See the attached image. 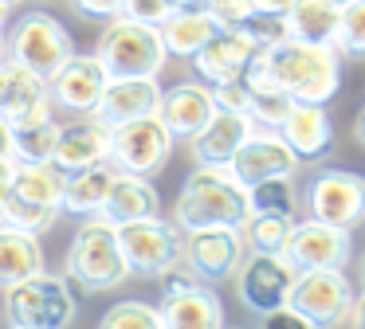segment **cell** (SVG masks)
<instances>
[{
	"label": "cell",
	"mask_w": 365,
	"mask_h": 329,
	"mask_svg": "<svg viewBox=\"0 0 365 329\" xmlns=\"http://www.w3.org/2000/svg\"><path fill=\"white\" fill-rule=\"evenodd\" d=\"M247 212L252 216H299V188L294 177H271L247 188Z\"/></svg>",
	"instance_id": "4dcf8cb0"
},
{
	"label": "cell",
	"mask_w": 365,
	"mask_h": 329,
	"mask_svg": "<svg viewBox=\"0 0 365 329\" xmlns=\"http://www.w3.org/2000/svg\"><path fill=\"white\" fill-rule=\"evenodd\" d=\"M63 184L67 172L51 161H16L12 172V188L0 204V224L24 227V231L40 235L56 224L63 212Z\"/></svg>",
	"instance_id": "3957f363"
},
{
	"label": "cell",
	"mask_w": 365,
	"mask_h": 329,
	"mask_svg": "<svg viewBox=\"0 0 365 329\" xmlns=\"http://www.w3.org/2000/svg\"><path fill=\"white\" fill-rule=\"evenodd\" d=\"M56 141H59V122L56 118L12 125V153H16V161H51Z\"/></svg>",
	"instance_id": "1f68e13d"
},
{
	"label": "cell",
	"mask_w": 365,
	"mask_h": 329,
	"mask_svg": "<svg viewBox=\"0 0 365 329\" xmlns=\"http://www.w3.org/2000/svg\"><path fill=\"white\" fill-rule=\"evenodd\" d=\"M247 70L287 90L294 102H318V106H326L341 86V55L334 47L299 43V39H279L271 47H259Z\"/></svg>",
	"instance_id": "6da1fadb"
},
{
	"label": "cell",
	"mask_w": 365,
	"mask_h": 329,
	"mask_svg": "<svg viewBox=\"0 0 365 329\" xmlns=\"http://www.w3.org/2000/svg\"><path fill=\"white\" fill-rule=\"evenodd\" d=\"M244 86H247V118L263 130H279L283 118L291 114L294 98L279 86H271L267 78H259L255 70H244Z\"/></svg>",
	"instance_id": "f546056e"
},
{
	"label": "cell",
	"mask_w": 365,
	"mask_h": 329,
	"mask_svg": "<svg viewBox=\"0 0 365 329\" xmlns=\"http://www.w3.org/2000/svg\"><path fill=\"white\" fill-rule=\"evenodd\" d=\"M158 282H161V298H165V294H181V290H189L192 282H200V278L189 271L185 258H177V263H169L165 271L158 274Z\"/></svg>",
	"instance_id": "f35d334b"
},
{
	"label": "cell",
	"mask_w": 365,
	"mask_h": 329,
	"mask_svg": "<svg viewBox=\"0 0 365 329\" xmlns=\"http://www.w3.org/2000/svg\"><path fill=\"white\" fill-rule=\"evenodd\" d=\"M63 274L91 294L122 286L130 278V266L118 247V227L106 224L103 216H83V224L71 235V247H67Z\"/></svg>",
	"instance_id": "277c9868"
},
{
	"label": "cell",
	"mask_w": 365,
	"mask_h": 329,
	"mask_svg": "<svg viewBox=\"0 0 365 329\" xmlns=\"http://www.w3.org/2000/svg\"><path fill=\"white\" fill-rule=\"evenodd\" d=\"M71 55H75L71 31H67L51 12H24L12 24L9 59L20 63V67H28V70H36L40 78H51Z\"/></svg>",
	"instance_id": "9c48e42d"
},
{
	"label": "cell",
	"mask_w": 365,
	"mask_h": 329,
	"mask_svg": "<svg viewBox=\"0 0 365 329\" xmlns=\"http://www.w3.org/2000/svg\"><path fill=\"white\" fill-rule=\"evenodd\" d=\"M255 130V122L240 110H220L208 118L205 130H197L189 137L192 164H208V169H228V161L236 157V149L244 145V137Z\"/></svg>",
	"instance_id": "d6986e66"
},
{
	"label": "cell",
	"mask_w": 365,
	"mask_h": 329,
	"mask_svg": "<svg viewBox=\"0 0 365 329\" xmlns=\"http://www.w3.org/2000/svg\"><path fill=\"white\" fill-rule=\"evenodd\" d=\"M43 271V247L40 235L24 231V227L0 224V286L9 290L12 282L28 278V274Z\"/></svg>",
	"instance_id": "83f0119b"
},
{
	"label": "cell",
	"mask_w": 365,
	"mask_h": 329,
	"mask_svg": "<svg viewBox=\"0 0 365 329\" xmlns=\"http://www.w3.org/2000/svg\"><path fill=\"white\" fill-rule=\"evenodd\" d=\"M181 239L185 231L173 219H134V224H118V247L126 258L130 274H142V278H158L169 263L181 258Z\"/></svg>",
	"instance_id": "30bf717a"
},
{
	"label": "cell",
	"mask_w": 365,
	"mask_h": 329,
	"mask_svg": "<svg viewBox=\"0 0 365 329\" xmlns=\"http://www.w3.org/2000/svg\"><path fill=\"white\" fill-rule=\"evenodd\" d=\"M216 114V98H212V86L200 83V78H189V83H177L169 90H161L158 102V118L173 141H189L197 130H205L208 118Z\"/></svg>",
	"instance_id": "ac0fdd59"
},
{
	"label": "cell",
	"mask_w": 365,
	"mask_h": 329,
	"mask_svg": "<svg viewBox=\"0 0 365 329\" xmlns=\"http://www.w3.org/2000/svg\"><path fill=\"white\" fill-rule=\"evenodd\" d=\"M114 177H118V169H114L110 161L103 164H91V169H79V172H67V184H63V212H71V216H98L103 212V200L106 192H110Z\"/></svg>",
	"instance_id": "f1b7e54d"
},
{
	"label": "cell",
	"mask_w": 365,
	"mask_h": 329,
	"mask_svg": "<svg viewBox=\"0 0 365 329\" xmlns=\"http://www.w3.org/2000/svg\"><path fill=\"white\" fill-rule=\"evenodd\" d=\"M208 12H212V20L220 24V28H240L255 8H252V0H212Z\"/></svg>",
	"instance_id": "74e56055"
},
{
	"label": "cell",
	"mask_w": 365,
	"mask_h": 329,
	"mask_svg": "<svg viewBox=\"0 0 365 329\" xmlns=\"http://www.w3.org/2000/svg\"><path fill=\"white\" fill-rule=\"evenodd\" d=\"M279 137L294 149L299 161H322L334 149V122L318 102H294L291 114L279 125Z\"/></svg>",
	"instance_id": "7402d4cb"
},
{
	"label": "cell",
	"mask_w": 365,
	"mask_h": 329,
	"mask_svg": "<svg viewBox=\"0 0 365 329\" xmlns=\"http://www.w3.org/2000/svg\"><path fill=\"white\" fill-rule=\"evenodd\" d=\"M158 102H161L158 78H106V90L91 118L103 122L106 130H114V125L158 114Z\"/></svg>",
	"instance_id": "44dd1931"
},
{
	"label": "cell",
	"mask_w": 365,
	"mask_h": 329,
	"mask_svg": "<svg viewBox=\"0 0 365 329\" xmlns=\"http://www.w3.org/2000/svg\"><path fill=\"white\" fill-rule=\"evenodd\" d=\"M212 0H173V8H208Z\"/></svg>",
	"instance_id": "681fc988"
},
{
	"label": "cell",
	"mask_w": 365,
	"mask_h": 329,
	"mask_svg": "<svg viewBox=\"0 0 365 329\" xmlns=\"http://www.w3.org/2000/svg\"><path fill=\"white\" fill-rule=\"evenodd\" d=\"M357 282L365 286V251H361V263H357Z\"/></svg>",
	"instance_id": "f907efd6"
},
{
	"label": "cell",
	"mask_w": 365,
	"mask_h": 329,
	"mask_svg": "<svg viewBox=\"0 0 365 329\" xmlns=\"http://www.w3.org/2000/svg\"><path fill=\"white\" fill-rule=\"evenodd\" d=\"M4 313L9 325H28V329H71L79 318V302L67 274H48L36 271L28 278L12 282L4 294Z\"/></svg>",
	"instance_id": "8992f818"
},
{
	"label": "cell",
	"mask_w": 365,
	"mask_h": 329,
	"mask_svg": "<svg viewBox=\"0 0 365 329\" xmlns=\"http://www.w3.org/2000/svg\"><path fill=\"white\" fill-rule=\"evenodd\" d=\"M71 8L87 20H103V24L122 16V0H71Z\"/></svg>",
	"instance_id": "60d3db41"
},
{
	"label": "cell",
	"mask_w": 365,
	"mask_h": 329,
	"mask_svg": "<svg viewBox=\"0 0 365 329\" xmlns=\"http://www.w3.org/2000/svg\"><path fill=\"white\" fill-rule=\"evenodd\" d=\"M173 12H177L173 0H122V16L142 20V24H153V28H161Z\"/></svg>",
	"instance_id": "8d00e7d4"
},
{
	"label": "cell",
	"mask_w": 365,
	"mask_h": 329,
	"mask_svg": "<svg viewBox=\"0 0 365 329\" xmlns=\"http://www.w3.org/2000/svg\"><path fill=\"white\" fill-rule=\"evenodd\" d=\"M9 329H28V325H9Z\"/></svg>",
	"instance_id": "f5cc1de1"
},
{
	"label": "cell",
	"mask_w": 365,
	"mask_h": 329,
	"mask_svg": "<svg viewBox=\"0 0 365 329\" xmlns=\"http://www.w3.org/2000/svg\"><path fill=\"white\" fill-rule=\"evenodd\" d=\"M294 282V266L287 263L283 255H259V251H247L244 263L236 271V290L240 302L252 313H267L287 306V294H291Z\"/></svg>",
	"instance_id": "9a60e30c"
},
{
	"label": "cell",
	"mask_w": 365,
	"mask_h": 329,
	"mask_svg": "<svg viewBox=\"0 0 365 329\" xmlns=\"http://www.w3.org/2000/svg\"><path fill=\"white\" fill-rule=\"evenodd\" d=\"M334 51L346 55V59H365V0L341 4V24H338Z\"/></svg>",
	"instance_id": "e575fe53"
},
{
	"label": "cell",
	"mask_w": 365,
	"mask_h": 329,
	"mask_svg": "<svg viewBox=\"0 0 365 329\" xmlns=\"http://www.w3.org/2000/svg\"><path fill=\"white\" fill-rule=\"evenodd\" d=\"M354 282L346 278V266H326V271H294L291 306L299 318H307L310 329H338L341 321H349L354 310Z\"/></svg>",
	"instance_id": "52a82bcc"
},
{
	"label": "cell",
	"mask_w": 365,
	"mask_h": 329,
	"mask_svg": "<svg viewBox=\"0 0 365 329\" xmlns=\"http://www.w3.org/2000/svg\"><path fill=\"white\" fill-rule=\"evenodd\" d=\"M354 137H357V141H361V145H365V106L357 110V122H354Z\"/></svg>",
	"instance_id": "c3c4849f"
},
{
	"label": "cell",
	"mask_w": 365,
	"mask_h": 329,
	"mask_svg": "<svg viewBox=\"0 0 365 329\" xmlns=\"http://www.w3.org/2000/svg\"><path fill=\"white\" fill-rule=\"evenodd\" d=\"M283 20H287V39L334 47L341 24V4H334V0H294Z\"/></svg>",
	"instance_id": "484cf974"
},
{
	"label": "cell",
	"mask_w": 365,
	"mask_h": 329,
	"mask_svg": "<svg viewBox=\"0 0 365 329\" xmlns=\"http://www.w3.org/2000/svg\"><path fill=\"white\" fill-rule=\"evenodd\" d=\"M12 172H16V161H4V157H0V204H4V196H9V188H12Z\"/></svg>",
	"instance_id": "f6af8a7d"
},
{
	"label": "cell",
	"mask_w": 365,
	"mask_h": 329,
	"mask_svg": "<svg viewBox=\"0 0 365 329\" xmlns=\"http://www.w3.org/2000/svg\"><path fill=\"white\" fill-rule=\"evenodd\" d=\"M95 55L103 63L106 78H158L169 59L165 43H161V31L153 24L130 20V16L106 20Z\"/></svg>",
	"instance_id": "5b68a950"
},
{
	"label": "cell",
	"mask_w": 365,
	"mask_h": 329,
	"mask_svg": "<svg viewBox=\"0 0 365 329\" xmlns=\"http://www.w3.org/2000/svg\"><path fill=\"white\" fill-rule=\"evenodd\" d=\"M255 51H259V47H255L240 28H220L197 55H192V67H197L200 83H208V86L236 83V78H244V70H247V63L255 59Z\"/></svg>",
	"instance_id": "ffe728a7"
},
{
	"label": "cell",
	"mask_w": 365,
	"mask_h": 329,
	"mask_svg": "<svg viewBox=\"0 0 365 329\" xmlns=\"http://www.w3.org/2000/svg\"><path fill=\"white\" fill-rule=\"evenodd\" d=\"M247 212V188L232 177L228 169H197L185 177L181 192L173 204V224L181 231H197V227H244Z\"/></svg>",
	"instance_id": "7a4b0ae2"
},
{
	"label": "cell",
	"mask_w": 365,
	"mask_h": 329,
	"mask_svg": "<svg viewBox=\"0 0 365 329\" xmlns=\"http://www.w3.org/2000/svg\"><path fill=\"white\" fill-rule=\"evenodd\" d=\"M334 4H349V0H334Z\"/></svg>",
	"instance_id": "db71d44e"
},
{
	"label": "cell",
	"mask_w": 365,
	"mask_h": 329,
	"mask_svg": "<svg viewBox=\"0 0 365 329\" xmlns=\"http://www.w3.org/2000/svg\"><path fill=\"white\" fill-rule=\"evenodd\" d=\"M299 208H307L310 219L322 224H338V227H361L365 224V177L354 169H338L326 164L307 180L299 196Z\"/></svg>",
	"instance_id": "ba28073f"
},
{
	"label": "cell",
	"mask_w": 365,
	"mask_h": 329,
	"mask_svg": "<svg viewBox=\"0 0 365 329\" xmlns=\"http://www.w3.org/2000/svg\"><path fill=\"white\" fill-rule=\"evenodd\" d=\"M291 216H247L240 235H244L247 251H259V255H283L287 235H291Z\"/></svg>",
	"instance_id": "d6a6232c"
},
{
	"label": "cell",
	"mask_w": 365,
	"mask_h": 329,
	"mask_svg": "<svg viewBox=\"0 0 365 329\" xmlns=\"http://www.w3.org/2000/svg\"><path fill=\"white\" fill-rule=\"evenodd\" d=\"M349 321H354V329H365V290H361V298H354V310H349Z\"/></svg>",
	"instance_id": "7dc6e473"
},
{
	"label": "cell",
	"mask_w": 365,
	"mask_h": 329,
	"mask_svg": "<svg viewBox=\"0 0 365 329\" xmlns=\"http://www.w3.org/2000/svg\"><path fill=\"white\" fill-rule=\"evenodd\" d=\"M0 157L4 161H16V153H12V125L0 118Z\"/></svg>",
	"instance_id": "ee69618b"
},
{
	"label": "cell",
	"mask_w": 365,
	"mask_h": 329,
	"mask_svg": "<svg viewBox=\"0 0 365 329\" xmlns=\"http://www.w3.org/2000/svg\"><path fill=\"white\" fill-rule=\"evenodd\" d=\"M0 118L9 125L51 118L48 78H40L36 70L20 67V63H12V59H0Z\"/></svg>",
	"instance_id": "e0dca14e"
},
{
	"label": "cell",
	"mask_w": 365,
	"mask_h": 329,
	"mask_svg": "<svg viewBox=\"0 0 365 329\" xmlns=\"http://www.w3.org/2000/svg\"><path fill=\"white\" fill-rule=\"evenodd\" d=\"M95 329H165L161 325V310L142 298H122L98 318Z\"/></svg>",
	"instance_id": "836d02e7"
},
{
	"label": "cell",
	"mask_w": 365,
	"mask_h": 329,
	"mask_svg": "<svg viewBox=\"0 0 365 329\" xmlns=\"http://www.w3.org/2000/svg\"><path fill=\"white\" fill-rule=\"evenodd\" d=\"M12 16V4H0V59L9 55V36H4V24H9Z\"/></svg>",
	"instance_id": "bcb514c9"
},
{
	"label": "cell",
	"mask_w": 365,
	"mask_h": 329,
	"mask_svg": "<svg viewBox=\"0 0 365 329\" xmlns=\"http://www.w3.org/2000/svg\"><path fill=\"white\" fill-rule=\"evenodd\" d=\"M354 255V231L322 219H299L291 224L283 258L294 271H326V266H346Z\"/></svg>",
	"instance_id": "7c38bea8"
},
{
	"label": "cell",
	"mask_w": 365,
	"mask_h": 329,
	"mask_svg": "<svg viewBox=\"0 0 365 329\" xmlns=\"http://www.w3.org/2000/svg\"><path fill=\"white\" fill-rule=\"evenodd\" d=\"M161 43H165V55H177V59H192L208 39L220 31V24L212 20L208 8H177L165 24H161Z\"/></svg>",
	"instance_id": "4316f807"
},
{
	"label": "cell",
	"mask_w": 365,
	"mask_h": 329,
	"mask_svg": "<svg viewBox=\"0 0 365 329\" xmlns=\"http://www.w3.org/2000/svg\"><path fill=\"white\" fill-rule=\"evenodd\" d=\"M294 0H252L255 12H275V16H287V8H291Z\"/></svg>",
	"instance_id": "7bdbcfd3"
},
{
	"label": "cell",
	"mask_w": 365,
	"mask_h": 329,
	"mask_svg": "<svg viewBox=\"0 0 365 329\" xmlns=\"http://www.w3.org/2000/svg\"><path fill=\"white\" fill-rule=\"evenodd\" d=\"M259 329H310V325H307V318H299V313L291 310V306H279V310L259 313Z\"/></svg>",
	"instance_id": "b9f144b4"
},
{
	"label": "cell",
	"mask_w": 365,
	"mask_h": 329,
	"mask_svg": "<svg viewBox=\"0 0 365 329\" xmlns=\"http://www.w3.org/2000/svg\"><path fill=\"white\" fill-rule=\"evenodd\" d=\"M110 161V130L103 122H79V125H59V141L51 164H59L63 172H79L91 164Z\"/></svg>",
	"instance_id": "cb8c5ba5"
},
{
	"label": "cell",
	"mask_w": 365,
	"mask_h": 329,
	"mask_svg": "<svg viewBox=\"0 0 365 329\" xmlns=\"http://www.w3.org/2000/svg\"><path fill=\"white\" fill-rule=\"evenodd\" d=\"M173 157V133L161 125L158 114L110 130V164L138 177H158Z\"/></svg>",
	"instance_id": "8fae6325"
},
{
	"label": "cell",
	"mask_w": 365,
	"mask_h": 329,
	"mask_svg": "<svg viewBox=\"0 0 365 329\" xmlns=\"http://www.w3.org/2000/svg\"><path fill=\"white\" fill-rule=\"evenodd\" d=\"M158 310L165 329H224V302L208 282H192L181 294H165Z\"/></svg>",
	"instance_id": "603a6c76"
},
{
	"label": "cell",
	"mask_w": 365,
	"mask_h": 329,
	"mask_svg": "<svg viewBox=\"0 0 365 329\" xmlns=\"http://www.w3.org/2000/svg\"><path fill=\"white\" fill-rule=\"evenodd\" d=\"M240 31H244L255 47H271V43H279V39H287V20L275 12H252L240 24Z\"/></svg>",
	"instance_id": "d590c367"
},
{
	"label": "cell",
	"mask_w": 365,
	"mask_h": 329,
	"mask_svg": "<svg viewBox=\"0 0 365 329\" xmlns=\"http://www.w3.org/2000/svg\"><path fill=\"white\" fill-rule=\"evenodd\" d=\"M224 329H240V325H224Z\"/></svg>",
	"instance_id": "11a10c76"
},
{
	"label": "cell",
	"mask_w": 365,
	"mask_h": 329,
	"mask_svg": "<svg viewBox=\"0 0 365 329\" xmlns=\"http://www.w3.org/2000/svg\"><path fill=\"white\" fill-rule=\"evenodd\" d=\"M299 164L302 161L294 157V149L279 137V130H263V125H255V130L244 137V145L236 149V157L228 161V172L244 188H252V184L271 180V177H294Z\"/></svg>",
	"instance_id": "5bb4252c"
},
{
	"label": "cell",
	"mask_w": 365,
	"mask_h": 329,
	"mask_svg": "<svg viewBox=\"0 0 365 329\" xmlns=\"http://www.w3.org/2000/svg\"><path fill=\"white\" fill-rule=\"evenodd\" d=\"M98 216L106 224H134V219H150V216H161V196L158 188L150 184V177H138V172H122L114 177L110 192L103 200V212Z\"/></svg>",
	"instance_id": "d4e9b609"
},
{
	"label": "cell",
	"mask_w": 365,
	"mask_h": 329,
	"mask_svg": "<svg viewBox=\"0 0 365 329\" xmlns=\"http://www.w3.org/2000/svg\"><path fill=\"white\" fill-rule=\"evenodd\" d=\"M106 90V70L98 63V55H71L56 75L48 78L51 106L67 110V114L91 118Z\"/></svg>",
	"instance_id": "2e32d148"
},
{
	"label": "cell",
	"mask_w": 365,
	"mask_h": 329,
	"mask_svg": "<svg viewBox=\"0 0 365 329\" xmlns=\"http://www.w3.org/2000/svg\"><path fill=\"white\" fill-rule=\"evenodd\" d=\"M0 4H20V0H0Z\"/></svg>",
	"instance_id": "816d5d0a"
},
{
	"label": "cell",
	"mask_w": 365,
	"mask_h": 329,
	"mask_svg": "<svg viewBox=\"0 0 365 329\" xmlns=\"http://www.w3.org/2000/svg\"><path fill=\"white\" fill-rule=\"evenodd\" d=\"M212 98H216L220 110H240V114H247V86H244V78L212 86Z\"/></svg>",
	"instance_id": "ab89813d"
},
{
	"label": "cell",
	"mask_w": 365,
	"mask_h": 329,
	"mask_svg": "<svg viewBox=\"0 0 365 329\" xmlns=\"http://www.w3.org/2000/svg\"><path fill=\"white\" fill-rule=\"evenodd\" d=\"M247 247L240 227H197L185 231L181 239V258L200 282H224L240 271Z\"/></svg>",
	"instance_id": "4fadbf2b"
}]
</instances>
